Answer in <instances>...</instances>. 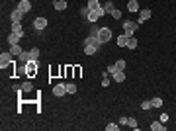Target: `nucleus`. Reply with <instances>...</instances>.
<instances>
[{"label":"nucleus","mask_w":176,"mask_h":131,"mask_svg":"<svg viewBox=\"0 0 176 131\" xmlns=\"http://www.w3.org/2000/svg\"><path fill=\"white\" fill-rule=\"evenodd\" d=\"M102 86H104V88H106V86H110V78H108L106 74H104V78H102Z\"/></svg>","instance_id":"37"},{"label":"nucleus","mask_w":176,"mask_h":131,"mask_svg":"<svg viewBox=\"0 0 176 131\" xmlns=\"http://www.w3.org/2000/svg\"><path fill=\"white\" fill-rule=\"evenodd\" d=\"M151 106H153V108H161V106H163V98H158V96H156V98H151Z\"/></svg>","instance_id":"21"},{"label":"nucleus","mask_w":176,"mask_h":131,"mask_svg":"<svg viewBox=\"0 0 176 131\" xmlns=\"http://www.w3.org/2000/svg\"><path fill=\"white\" fill-rule=\"evenodd\" d=\"M161 121L166 123V121H168V113H161Z\"/></svg>","instance_id":"38"},{"label":"nucleus","mask_w":176,"mask_h":131,"mask_svg":"<svg viewBox=\"0 0 176 131\" xmlns=\"http://www.w3.org/2000/svg\"><path fill=\"white\" fill-rule=\"evenodd\" d=\"M22 51H24V49L20 47V43H16V45H10V53H12L14 57H20V55H22Z\"/></svg>","instance_id":"11"},{"label":"nucleus","mask_w":176,"mask_h":131,"mask_svg":"<svg viewBox=\"0 0 176 131\" xmlns=\"http://www.w3.org/2000/svg\"><path fill=\"white\" fill-rule=\"evenodd\" d=\"M84 45H94V47H100V45H102V41H100V37L88 35V37L84 39Z\"/></svg>","instance_id":"8"},{"label":"nucleus","mask_w":176,"mask_h":131,"mask_svg":"<svg viewBox=\"0 0 176 131\" xmlns=\"http://www.w3.org/2000/svg\"><path fill=\"white\" fill-rule=\"evenodd\" d=\"M20 61H22V63H29V61H32L29 53H27V51H22V55H20Z\"/></svg>","instance_id":"25"},{"label":"nucleus","mask_w":176,"mask_h":131,"mask_svg":"<svg viewBox=\"0 0 176 131\" xmlns=\"http://www.w3.org/2000/svg\"><path fill=\"white\" fill-rule=\"evenodd\" d=\"M74 92H76V84H67V94H74Z\"/></svg>","instance_id":"32"},{"label":"nucleus","mask_w":176,"mask_h":131,"mask_svg":"<svg viewBox=\"0 0 176 131\" xmlns=\"http://www.w3.org/2000/svg\"><path fill=\"white\" fill-rule=\"evenodd\" d=\"M22 90H24V92H32L33 90V84H32V82H24V84H22Z\"/></svg>","instance_id":"29"},{"label":"nucleus","mask_w":176,"mask_h":131,"mask_svg":"<svg viewBox=\"0 0 176 131\" xmlns=\"http://www.w3.org/2000/svg\"><path fill=\"white\" fill-rule=\"evenodd\" d=\"M102 6H104V12L106 14H111V12H114V4H111V0H106Z\"/></svg>","instance_id":"16"},{"label":"nucleus","mask_w":176,"mask_h":131,"mask_svg":"<svg viewBox=\"0 0 176 131\" xmlns=\"http://www.w3.org/2000/svg\"><path fill=\"white\" fill-rule=\"evenodd\" d=\"M98 18H100V14H98L96 10H90V14H88V18H86V20H88V22H96Z\"/></svg>","instance_id":"22"},{"label":"nucleus","mask_w":176,"mask_h":131,"mask_svg":"<svg viewBox=\"0 0 176 131\" xmlns=\"http://www.w3.org/2000/svg\"><path fill=\"white\" fill-rule=\"evenodd\" d=\"M111 16H114L116 20H119V18H121V12H119L117 8H114V12H111Z\"/></svg>","instance_id":"36"},{"label":"nucleus","mask_w":176,"mask_h":131,"mask_svg":"<svg viewBox=\"0 0 176 131\" xmlns=\"http://www.w3.org/2000/svg\"><path fill=\"white\" fill-rule=\"evenodd\" d=\"M116 67H117V71H123V69H125V61H123V59H119V61L116 63Z\"/></svg>","instance_id":"34"},{"label":"nucleus","mask_w":176,"mask_h":131,"mask_svg":"<svg viewBox=\"0 0 176 131\" xmlns=\"http://www.w3.org/2000/svg\"><path fill=\"white\" fill-rule=\"evenodd\" d=\"M151 129L153 131H164L166 125H163V121H153V123H151Z\"/></svg>","instance_id":"13"},{"label":"nucleus","mask_w":176,"mask_h":131,"mask_svg":"<svg viewBox=\"0 0 176 131\" xmlns=\"http://www.w3.org/2000/svg\"><path fill=\"white\" fill-rule=\"evenodd\" d=\"M117 45H119V47H125V45H127V35H125V33L117 37Z\"/></svg>","instance_id":"24"},{"label":"nucleus","mask_w":176,"mask_h":131,"mask_svg":"<svg viewBox=\"0 0 176 131\" xmlns=\"http://www.w3.org/2000/svg\"><path fill=\"white\" fill-rule=\"evenodd\" d=\"M18 10H22L24 14H26V12H29V10H32V4H29V0H20Z\"/></svg>","instance_id":"9"},{"label":"nucleus","mask_w":176,"mask_h":131,"mask_svg":"<svg viewBox=\"0 0 176 131\" xmlns=\"http://www.w3.org/2000/svg\"><path fill=\"white\" fill-rule=\"evenodd\" d=\"M18 41H20V35H18V33H10V35H8V43H10V45H16V43H18Z\"/></svg>","instance_id":"15"},{"label":"nucleus","mask_w":176,"mask_h":131,"mask_svg":"<svg viewBox=\"0 0 176 131\" xmlns=\"http://www.w3.org/2000/svg\"><path fill=\"white\" fill-rule=\"evenodd\" d=\"M137 26H139L137 22H125V24H123V32H125V35H127V37H131V35L135 33Z\"/></svg>","instance_id":"1"},{"label":"nucleus","mask_w":176,"mask_h":131,"mask_svg":"<svg viewBox=\"0 0 176 131\" xmlns=\"http://www.w3.org/2000/svg\"><path fill=\"white\" fill-rule=\"evenodd\" d=\"M53 94L57 96V98H61V96H65L67 94V84H63V82H59V84L53 86Z\"/></svg>","instance_id":"6"},{"label":"nucleus","mask_w":176,"mask_h":131,"mask_svg":"<svg viewBox=\"0 0 176 131\" xmlns=\"http://www.w3.org/2000/svg\"><path fill=\"white\" fill-rule=\"evenodd\" d=\"M26 71L29 72V74L37 72V61H29V63H26Z\"/></svg>","instance_id":"10"},{"label":"nucleus","mask_w":176,"mask_h":131,"mask_svg":"<svg viewBox=\"0 0 176 131\" xmlns=\"http://www.w3.org/2000/svg\"><path fill=\"white\" fill-rule=\"evenodd\" d=\"M117 129H119V125L117 123H108L106 125V131H117Z\"/></svg>","instance_id":"33"},{"label":"nucleus","mask_w":176,"mask_h":131,"mask_svg":"<svg viewBox=\"0 0 176 131\" xmlns=\"http://www.w3.org/2000/svg\"><path fill=\"white\" fill-rule=\"evenodd\" d=\"M12 57H14V55H12L10 51L2 53V55H0V69H6V67L12 63Z\"/></svg>","instance_id":"2"},{"label":"nucleus","mask_w":176,"mask_h":131,"mask_svg":"<svg viewBox=\"0 0 176 131\" xmlns=\"http://www.w3.org/2000/svg\"><path fill=\"white\" fill-rule=\"evenodd\" d=\"M114 80H116V82H123V80H125V72L123 71H117L116 74H114Z\"/></svg>","instance_id":"19"},{"label":"nucleus","mask_w":176,"mask_h":131,"mask_svg":"<svg viewBox=\"0 0 176 131\" xmlns=\"http://www.w3.org/2000/svg\"><path fill=\"white\" fill-rule=\"evenodd\" d=\"M110 39H111V29L110 27H100V41L108 43Z\"/></svg>","instance_id":"5"},{"label":"nucleus","mask_w":176,"mask_h":131,"mask_svg":"<svg viewBox=\"0 0 176 131\" xmlns=\"http://www.w3.org/2000/svg\"><path fill=\"white\" fill-rule=\"evenodd\" d=\"M96 51H98V47H94V45H86L84 47V53H86V55H94Z\"/></svg>","instance_id":"28"},{"label":"nucleus","mask_w":176,"mask_h":131,"mask_svg":"<svg viewBox=\"0 0 176 131\" xmlns=\"http://www.w3.org/2000/svg\"><path fill=\"white\" fill-rule=\"evenodd\" d=\"M127 125H129L131 129H139V125H137V119L135 118H127Z\"/></svg>","instance_id":"27"},{"label":"nucleus","mask_w":176,"mask_h":131,"mask_svg":"<svg viewBox=\"0 0 176 131\" xmlns=\"http://www.w3.org/2000/svg\"><path fill=\"white\" fill-rule=\"evenodd\" d=\"M33 27H35L37 32H43V29L47 27V18H43V16L35 18V20H33Z\"/></svg>","instance_id":"3"},{"label":"nucleus","mask_w":176,"mask_h":131,"mask_svg":"<svg viewBox=\"0 0 176 131\" xmlns=\"http://www.w3.org/2000/svg\"><path fill=\"white\" fill-rule=\"evenodd\" d=\"M12 88H14V92H24V90H22V88H20V86H18V84H14V86H12Z\"/></svg>","instance_id":"40"},{"label":"nucleus","mask_w":176,"mask_h":131,"mask_svg":"<svg viewBox=\"0 0 176 131\" xmlns=\"http://www.w3.org/2000/svg\"><path fill=\"white\" fill-rule=\"evenodd\" d=\"M86 6L90 8V10H98V8L102 6V4H100L98 0H88V4H86Z\"/></svg>","instance_id":"20"},{"label":"nucleus","mask_w":176,"mask_h":131,"mask_svg":"<svg viewBox=\"0 0 176 131\" xmlns=\"http://www.w3.org/2000/svg\"><path fill=\"white\" fill-rule=\"evenodd\" d=\"M88 14H90V8H88V6L80 8V16H82V18H88Z\"/></svg>","instance_id":"30"},{"label":"nucleus","mask_w":176,"mask_h":131,"mask_svg":"<svg viewBox=\"0 0 176 131\" xmlns=\"http://www.w3.org/2000/svg\"><path fill=\"white\" fill-rule=\"evenodd\" d=\"M108 72H110V74H116V72H117V67H116V63L108 67Z\"/></svg>","instance_id":"35"},{"label":"nucleus","mask_w":176,"mask_h":131,"mask_svg":"<svg viewBox=\"0 0 176 131\" xmlns=\"http://www.w3.org/2000/svg\"><path fill=\"white\" fill-rule=\"evenodd\" d=\"M22 18H24V12L22 10H14L12 14H10V20H12V24H22Z\"/></svg>","instance_id":"7"},{"label":"nucleus","mask_w":176,"mask_h":131,"mask_svg":"<svg viewBox=\"0 0 176 131\" xmlns=\"http://www.w3.org/2000/svg\"><path fill=\"white\" fill-rule=\"evenodd\" d=\"M29 57H32V61H37L39 59V49H37V47H33L32 51H29Z\"/></svg>","instance_id":"26"},{"label":"nucleus","mask_w":176,"mask_h":131,"mask_svg":"<svg viewBox=\"0 0 176 131\" xmlns=\"http://www.w3.org/2000/svg\"><path fill=\"white\" fill-rule=\"evenodd\" d=\"M151 16H153V12H151L149 8H143V10H139V20H137V24H145V22L151 18Z\"/></svg>","instance_id":"4"},{"label":"nucleus","mask_w":176,"mask_h":131,"mask_svg":"<svg viewBox=\"0 0 176 131\" xmlns=\"http://www.w3.org/2000/svg\"><path fill=\"white\" fill-rule=\"evenodd\" d=\"M90 35H94V37H100V27L92 22V27H90Z\"/></svg>","instance_id":"23"},{"label":"nucleus","mask_w":176,"mask_h":131,"mask_svg":"<svg viewBox=\"0 0 176 131\" xmlns=\"http://www.w3.org/2000/svg\"><path fill=\"white\" fill-rule=\"evenodd\" d=\"M127 10H129V12H139V4H137V0H129V2H127Z\"/></svg>","instance_id":"14"},{"label":"nucleus","mask_w":176,"mask_h":131,"mask_svg":"<svg viewBox=\"0 0 176 131\" xmlns=\"http://www.w3.org/2000/svg\"><path fill=\"white\" fill-rule=\"evenodd\" d=\"M127 49H137V39L135 37H133V35H131V37H127Z\"/></svg>","instance_id":"18"},{"label":"nucleus","mask_w":176,"mask_h":131,"mask_svg":"<svg viewBox=\"0 0 176 131\" xmlns=\"http://www.w3.org/2000/svg\"><path fill=\"white\" fill-rule=\"evenodd\" d=\"M119 125H127V118H119Z\"/></svg>","instance_id":"39"},{"label":"nucleus","mask_w":176,"mask_h":131,"mask_svg":"<svg viewBox=\"0 0 176 131\" xmlns=\"http://www.w3.org/2000/svg\"><path fill=\"white\" fill-rule=\"evenodd\" d=\"M53 6H55V10H57V12L67 10V0H55V4H53Z\"/></svg>","instance_id":"12"},{"label":"nucleus","mask_w":176,"mask_h":131,"mask_svg":"<svg viewBox=\"0 0 176 131\" xmlns=\"http://www.w3.org/2000/svg\"><path fill=\"white\" fill-rule=\"evenodd\" d=\"M12 32L18 33L20 37H22V35H24V27H22V24H12Z\"/></svg>","instance_id":"17"},{"label":"nucleus","mask_w":176,"mask_h":131,"mask_svg":"<svg viewBox=\"0 0 176 131\" xmlns=\"http://www.w3.org/2000/svg\"><path fill=\"white\" fill-rule=\"evenodd\" d=\"M153 106H151V100H143L141 102V110H151Z\"/></svg>","instance_id":"31"}]
</instances>
